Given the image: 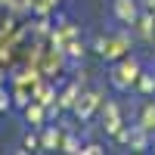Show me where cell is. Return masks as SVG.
Masks as SVG:
<instances>
[{
  "instance_id": "cell-1",
  "label": "cell",
  "mask_w": 155,
  "mask_h": 155,
  "mask_svg": "<svg viewBox=\"0 0 155 155\" xmlns=\"http://www.w3.org/2000/svg\"><path fill=\"white\" fill-rule=\"evenodd\" d=\"M134 78H137V65H134V62H124V65L115 71V84H118V87H127Z\"/></svg>"
},
{
  "instance_id": "cell-2",
  "label": "cell",
  "mask_w": 155,
  "mask_h": 155,
  "mask_svg": "<svg viewBox=\"0 0 155 155\" xmlns=\"http://www.w3.org/2000/svg\"><path fill=\"white\" fill-rule=\"evenodd\" d=\"M115 12H118L124 22H130L137 16V6H134V0H118V3H115Z\"/></svg>"
},
{
  "instance_id": "cell-3",
  "label": "cell",
  "mask_w": 155,
  "mask_h": 155,
  "mask_svg": "<svg viewBox=\"0 0 155 155\" xmlns=\"http://www.w3.org/2000/svg\"><path fill=\"white\" fill-rule=\"evenodd\" d=\"M90 106H93V96H84V102H78V112L87 115V112H90Z\"/></svg>"
}]
</instances>
